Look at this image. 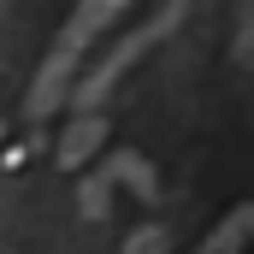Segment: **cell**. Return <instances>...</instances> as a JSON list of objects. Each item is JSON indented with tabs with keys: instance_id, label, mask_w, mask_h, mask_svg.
<instances>
[{
	"instance_id": "1",
	"label": "cell",
	"mask_w": 254,
	"mask_h": 254,
	"mask_svg": "<svg viewBox=\"0 0 254 254\" xmlns=\"http://www.w3.org/2000/svg\"><path fill=\"white\" fill-rule=\"evenodd\" d=\"M184 6H190V0H172V6H166V12H160L154 24H142V30H130V36H119V48H107V54H101V65H95V71H89V77H83V83L71 89V107H77V113H95V107H101V101L113 95V83L125 77L130 65L142 60V54H148L154 42H166V36L178 30Z\"/></svg>"
},
{
	"instance_id": "2",
	"label": "cell",
	"mask_w": 254,
	"mask_h": 254,
	"mask_svg": "<svg viewBox=\"0 0 254 254\" xmlns=\"http://www.w3.org/2000/svg\"><path fill=\"white\" fill-rule=\"evenodd\" d=\"M130 0H77V12L65 18V30H60V42H54V54H71V60H83V48L125 12Z\"/></svg>"
},
{
	"instance_id": "3",
	"label": "cell",
	"mask_w": 254,
	"mask_h": 254,
	"mask_svg": "<svg viewBox=\"0 0 254 254\" xmlns=\"http://www.w3.org/2000/svg\"><path fill=\"white\" fill-rule=\"evenodd\" d=\"M71 71H77V60L71 54H48L42 60V71H36V89H30V119H54L65 101H71Z\"/></svg>"
},
{
	"instance_id": "4",
	"label": "cell",
	"mask_w": 254,
	"mask_h": 254,
	"mask_svg": "<svg viewBox=\"0 0 254 254\" xmlns=\"http://www.w3.org/2000/svg\"><path fill=\"white\" fill-rule=\"evenodd\" d=\"M249 225H254V207H237V213H231V219H225V225H219V231H213V237H207L195 254H243Z\"/></svg>"
},
{
	"instance_id": "5",
	"label": "cell",
	"mask_w": 254,
	"mask_h": 254,
	"mask_svg": "<svg viewBox=\"0 0 254 254\" xmlns=\"http://www.w3.org/2000/svg\"><path fill=\"white\" fill-rule=\"evenodd\" d=\"M101 130H107V125H101L95 113H83V119L71 125V136L60 142V160H65V166H83V160H89V154L101 148Z\"/></svg>"
}]
</instances>
